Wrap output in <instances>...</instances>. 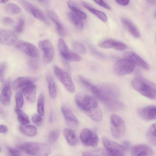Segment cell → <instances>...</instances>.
I'll return each instance as SVG.
<instances>
[{
	"instance_id": "cell-1",
	"label": "cell",
	"mask_w": 156,
	"mask_h": 156,
	"mask_svg": "<svg viewBox=\"0 0 156 156\" xmlns=\"http://www.w3.org/2000/svg\"><path fill=\"white\" fill-rule=\"evenodd\" d=\"M95 96L105 103L109 108L115 110L120 108L122 104L117 100L118 91L113 85L104 84L97 86Z\"/></svg>"
},
{
	"instance_id": "cell-2",
	"label": "cell",
	"mask_w": 156,
	"mask_h": 156,
	"mask_svg": "<svg viewBox=\"0 0 156 156\" xmlns=\"http://www.w3.org/2000/svg\"><path fill=\"white\" fill-rule=\"evenodd\" d=\"M131 84L133 88L141 94L151 99H156L155 85L143 76H136L132 80Z\"/></svg>"
},
{
	"instance_id": "cell-3",
	"label": "cell",
	"mask_w": 156,
	"mask_h": 156,
	"mask_svg": "<svg viewBox=\"0 0 156 156\" xmlns=\"http://www.w3.org/2000/svg\"><path fill=\"white\" fill-rule=\"evenodd\" d=\"M18 149L30 155L47 156L51 152L49 146L44 144L33 142H24L17 144Z\"/></svg>"
},
{
	"instance_id": "cell-4",
	"label": "cell",
	"mask_w": 156,
	"mask_h": 156,
	"mask_svg": "<svg viewBox=\"0 0 156 156\" xmlns=\"http://www.w3.org/2000/svg\"><path fill=\"white\" fill-rule=\"evenodd\" d=\"M75 101L77 106L88 116L99 108L96 100L90 96L77 94Z\"/></svg>"
},
{
	"instance_id": "cell-5",
	"label": "cell",
	"mask_w": 156,
	"mask_h": 156,
	"mask_svg": "<svg viewBox=\"0 0 156 156\" xmlns=\"http://www.w3.org/2000/svg\"><path fill=\"white\" fill-rule=\"evenodd\" d=\"M53 69L57 78L63 84L66 89L70 93L74 92L75 85L68 74L56 65L53 66Z\"/></svg>"
},
{
	"instance_id": "cell-6",
	"label": "cell",
	"mask_w": 156,
	"mask_h": 156,
	"mask_svg": "<svg viewBox=\"0 0 156 156\" xmlns=\"http://www.w3.org/2000/svg\"><path fill=\"white\" fill-rule=\"evenodd\" d=\"M110 123L111 131L113 136L116 139L122 137L126 130L124 120L118 115L113 114L111 116Z\"/></svg>"
},
{
	"instance_id": "cell-7",
	"label": "cell",
	"mask_w": 156,
	"mask_h": 156,
	"mask_svg": "<svg viewBox=\"0 0 156 156\" xmlns=\"http://www.w3.org/2000/svg\"><path fill=\"white\" fill-rule=\"evenodd\" d=\"M134 68V64L125 58L119 59L115 62L113 69L116 74L122 76L130 74L133 71Z\"/></svg>"
},
{
	"instance_id": "cell-8",
	"label": "cell",
	"mask_w": 156,
	"mask_h": 156,
	"mask_svg": "<svg viewBox=\"0 0 156 156\" xmlns=\"http://www.w3.org/2000/svg\"><path fill=\"white\" fill-rule=\"evenodd\" d=\"M102 140L109 156H117L125 155V151L122 145L106 137H103Z\"/></svg>"
},
{
	"instance_id": "cell-9",
	"label": "cell",
	"mask_w": 156,
	"mask_h": 156,
	"mask_svg": "<svg viewBox=\"0 0 156 156\" xmlns=\"http://www.w3.org/2000/svg\"><path fill=\"white\" fill-rule=\"evenodd\" d=\"M58 46L60 54L65 59L73 62H78L81 60L80 56L76 53L70 51L66 44L62 39L59 40Z\"/></svg>"
},
{
	"instance_id": "cell-10",
	"label": "cell",
	"mask_w": 156,
	"mask_h": 156,
	"mask_svg": "<svg viewBox=\"0 0 156 156\" xmlns=\"http://www.w3.org/2000/svg\"><path fill=\"white\" fill-rule=\"evenodd\" d=\"M80 137L82 142L86 145L95 147L98 145V139L97 133L89 129H83L80 132Z\"/></svg>"
},
{
	"instance_id": "cell-11",
	"label": "cell",
	"mask_w": 156,
	"mask_h": 156,
	"mask_svg": "<svg viewBox=\"0 0 156 156\" xmlns=\"http://www.w3.org/2000/svg\"><path fill=\"white\" fill-rule=\"evenodd\" d=\"M40 49L43 52L44 61L49 62L52 60L54 55V49L51 42L48 40L41 41L39 43Z\"/></svg>"
},
{
	"instance_id": "cell-12",
	"label": "cell",
	"mask_w": 156,
	"mask_h": 156,
	"mask_svg": "<svg viewBox=\"0 0 156 156\" xmlns=\"http://www.w3.org/2000/svg\"><path fill=\"white\" fill-rule=\"evenodd\" d=\"M16 47L31 57L36 58L39 55V52L36 47L29 42L20 41L16 43Z\"/></svg>"
},
{
	"instance_id": "cell-13",
	"label": "cell",
	"mask_w": 156,
	"mask_h": 156,
	"mask_svg": "<svg viewBox=\"0 0 156 156\" xmlns=\"http://www.w3.org/2000/svg\"><path fill=\"white\" fill-rule=\"evenodd\" d=\"M20 2L23 8L34 17L41 21L47 22L44 14L40 9L27 1L21 0L20 1Z\"/></svg>"
},
{
	"instance_id": "cell-14",
	"label": "cell",
	"mask_w": 156,
	"mask_h": 156,
	"mask_svg": "<svg viewBox=\"0 0 156 156\" xmlns=\"http://www.w3.org/2000/svg\"><path fill=\"white\" fill-rule=\"evenodd\" d=\"M124 57L131 61L134 64L137 65L140 68L147 71L150 68L148 64L138 54L132 51L126 52L124 54Z\"/></svg>"
},
{
	"instance_id": "cell-15",
	"label": "cell",
	"mask_w": 156,
	"mask_h": 156,
	"mask_svg": "<svg viewBox=\"0 0 156 156\" xmlns=\"http://www.w3.org/2000/svg\"><path fill=\"white\" fill-rule=\"evenodd\" d=\"M98 46L104 48H113L118 50H124L127 46L123 42L112 39H108L99 43Z\"/></svg>"
},
{
	"instance_id": "cell-16",
	"label": "cell",
	"mask_w": 156,
	"mask_h": 156,
	"mask_svg": "<svg viewBox=\"0 0 156 156\" xmlns=\"http://www.w3.org/2000/svg\"><path fill=\"white\" fill-rule=\"evenodd\" d=\"M153 154L151 148L146 144L137 145L132 149L131 156H152Z\"/></svg>"
},
{
	"instance_id": "cell-17",
	"label": "cell",
	"mask_w": 156,
	"mask_h": 156,
	"mask_svg": "<svg viewBox=\"0 0 156 156\" xmlns=\"http://www.w3.org/2000/svg\"><path fill=\"white\" fill-rule=\"evenodd\" d=\"M17 37L12 31L0 28V43L7 45H12L16 41Z\"/></svg>"
},
{
	"instance_id": "cell-18",
	"label": "cell",
	"mask_w": 156,
	"mask_h": 156,
	"mask_svg": "<svg viewBox=\"0 0 156 156\" xmlns=\"http://www.w3.org/2000/svg\"><path fill=\"white\" fill-rule=\"evenodd\" d=\"M38 79L36 77H19L15 80L12 83V88L16 90L22 88L29 84L34 83L37 81Z\"/></svg>"
},
{
	"instance_id": "cell-19",
	"label": "cell",
	"mask_w": 156,
	"mask_h": 156,
	"mask_svg": "<svg viewBox=\"0 0 156 156\" xmlns=\"http://www.w3.org/2000/svg\"><path fill=\"white\" fill-rule=\"evenodd\" d=\"M156 107L150 105L140 109L138 113L140 116L144 120H151L156 119Z\"/></svg>"
},
{
	"instance_id": "cell-20",
	"label": "cell",
	"mask_w": 156,
	"mask_h": 156,
	"mask_svg": "<svg viewBox=\"0 0 156 156\" xmlns=\"http://www.w3.org/2000/svg\"><path fill=\"white\" fill-rule=\"evenodd\" d=\"M61 110L64 117L66 122L68 126L74 127L78 125V119L70 109L66 107L63 106L62 107Z\"/></svg>"
},
{
	"instance_id": "cell-21",
	"label": "cell",
	"mask_w": 156,
	"mask_h": 156,
	"mask_svg": "<svg viewBox=\"0 0 156 156\" xmlns=\"http://www.w3.org/2000/svg\"><path fill=\"white\" fill-rule=\"evenodd\" d=\"M47 14L49 18L55 24L58 34L62 37L65 36L66 34V30L57 15L50 10L47 11Z\"/></svg>"
},
{
	"instance_id": "cell-22",
	"label": "cell",
	"mask_w": 156,
	"mask_h": 156,
	"mask_svg": "<svg viewBox=\"0 0 156 156\" xmlns=\"http://www.w3.org/2000/svg\"><path fill=\"white\" fill-rule=\"evenodd\" d=\"M11 80L8 79L5 84L0 96V101L1 103L5 106L8 105L10 103L12 94L10 87Z\"/></svg>"
},
{
	"instance_id": "cell-23",
	"label": "cell",
	"mask_w": 156,
	"mask_h": 156,
	"mask_svg": "<svg viewBox=\"0 0 156 156\" xmlns=\"http://www.w3.org/2000/svg\"><path fill=\"white\" fill-rule=\"evenodd\" d=\"M36 90V86L34 83L28 85L22 88L24 95L31 102H34L35 101Z\"/></svg>"
},
{
	"instance_id": "cell-24",
	"label": "cell",
	"mask_w": 156,
	"mask_h": 156,
	"mask_svg": "<svg viewBox=\"0 0 156 156\" xmlns=\"http://www.w3.org/2000/svg\"><path fill=\"white\" fill-rule=\"evenodd\" d=\"M81 4L85 8L104 22H106L108 21L107 17L103 12L93 8L86 2H83Z\"/></svg>"
},
{
	"instance_id": "cell-25",
	"label": "cell",
	"mask_w": 156,
	"mask_h": 156,
	"mask_svg": "<svg viewBox=\"0 0 156 156\" xmlns=\"http://www.w3.org/2000/svg\"><path fill=\"white\" fill-rule=\"evenodd\" d=\"M121 21L123 25L133 37H139L140 34L138 30L132 22L125 18H122Z\"/></svg>"
},
{
	"instance_id": "cell-26",
	"label": "cell",
	"mask_w": 156,
	"mask_h": 156,
	"mask_svg": "<svg viewBox=\"0 0 156 156\" xmlns=\"http://www.w3.org/2000/svg\"><path fill=\"white\" fill-rule=\"evenodd\" d=\"M67 15L69 21L76 28L79 30L83 28V23L81 19L72 12H69Z\"/></svg>"
},
{
	"instance_id": "cell-27",
	"label": "cell",
	"mask_w": 156,
	"mask_h": 156,
	"mask_svg": "<svg viewBox=\"0 0 156 156\" xmlns=\"http://www.w3.org/2000/svg\"><path fill=\"white\" fill-rule=\"evenodd\" d=\"M63 133L67 142L70 145H75L77 142V139L74 131L70 129L65 128Z\"/></svg>"
},
{
	"instance_id": "cell-28",
	"label": "cell",
	"mask_w": 156,
	"mask_h": 156,
	"mask_svg": "<svg viewBox=\"0 0 156 156\" xmlns=\"http://www.w3.org/2000/svg\"><path fill=\"white\" fill-rule=\"evenodd\" d=\"M46 80L48 83V88L49 94L52 99H55L57 94V87L55 82L52 78L50 76H46Z\"/></svg>"
},
{
	"instance_id": "cell-29",
	"label": "cell",
	"mask_w": 156,
	"mask_h": 156,
	"mask_svg": "<svg viewBox=\"0 0 156 156\" xmlns=\"http://www.w3.org/2000/svg\"><path fill=\"white\" fill-rule=\"evenodd\" d=\"M19 129L22 133L28 136H33L37 133V128L32 125H20L19 126Z\"/></svg>"
},
{
	"instance_id": "cell-30",
	"label": "cell",
	"mask_w": 156,
	"mask_h": 156,
	"mask_svg": "<svg viewBox=\"0 0 156 156\" xmlns=\"http://www.w3.org/2000/svg\"><path fill=\"white\" fill-rule=\"evenodd\" d=\"M69 8L76 15L81 19L85 20L87 18L86 14L81 11L75 2L71 1L67 2Z\"/></svg>"
},
{
	"instance_id": "cell-31",
	"label": "cell",
	"mask_w": 156,
	"mask_h": 156,
	"mask_svg": "<svg viewBox=\"0 0 156 156\" xmlns=\"http://www.w3.org/2000/svg\"><path fill=\"white\" fill-rule=\"evenodd\" d=\"M148 142L153 145H156V124L152 125L148 129L146 134Z\"/></svg>"
},
{
	"instance_id": "cell-32",
	"label": "cell",
	"mask_w": 156,
	"mask_h": 156,
	"mask_svg": "<svg viewBox=\"0 0 156 156\" xmlns=\"http://www.w3.org/2000/svg\"><path fill=\"white\" fill-rule=\"evenodd\" d=\"M82 154L83 156H109L106 150L101 149L83 152Z\"/></svg>"
},
{
	"instance_id": "cell-33",
	"label": "cell",
	"mask_w": 156,
	"mask_h": 156,
	"mask_svg": "<svg viewBox=\"0 0 156 156\" xmlns=\"http://www.w3.org/2000/svg\"><path fill=\"white\" fill-rule=\"evenodd\" d=\"M15 111L17 115V119L19 122L22 125L29 124L30 121L27 115L20 108H16Z\"/></svg>"
},
{
	"instance_id": "cell-34",
	"label": "cell",
	"mask_w": 156,
	"mask_h": 156,
	"mask_svg": "<svg viewBox=\"0 0 156 156\" xmlns=\"http://www.w3.org/2000/svg\"><path fill=\"white\" fill-rule=\"evenodd\" d=\"M44 97L41 94L39 97L37 103V112L39 115L43 116L44 114Z\"/></svg>"
},
{
	"instance_id": "cell-35",
	"label": "cell",
	"mask_w": 156,
	"mask_h": 156,
	"mask_svg": "<svg viewBox=\"0 0 156 156\" xmlns=\"http://www.w3.org/2000/svg\"><path fill=\"white\" fill-rule=\"evenodd\" d=\"M5 9L8 12L13 14H19L21 11V9L18 5L12 3L7 4Z\"/></svg>"
},
{
	"instance_id": "cell-36",
	"label": "cell",
	"mask_w": 156,
	"mask_h": 156,
	"mask_svg": "<svg viewBox=\"0 0 156 156\" xmlns=\"http://www.w3.org/2000/svg\"><path fill=\"white\" fill-rule=\"evenodd\" d=\"M15 98L16 108L22 107L24 104V99L22 93L20 91L17 92L15 94Z\"/></svg>"
},
{
	"instance_id": "cell-37",
	"label": "cell",
	"mask_w": 156,
	"mask_h": 156,
	"mask_svg": "<svg viewBox=\"0 0 156 156\" xmlns=\"http://www.w3.org/2000/svg\"><path fill=\"white\" fill-rule=\"evenodd\" d=\"M72 45L73 49L78 53H85L86 52V48L84 46L80 43L74 41L72 42Z\"/></svg>"
},
{
	"instance_id": "cell-38",
	"label": "cell",
	"mask_w": 156,
	"mask_h": 156,
	"mask_svg": "<svg viewBox=\"0 0 156 156\" xmlns=\"http://www.w3.org/2000/svg\"><path fill=\"white\" fill-rule=\"evenodd\" d=\"M60 135V132L58 129L52 130L48 136L49 142L51 144L55 143L57 140Z\"/></svg>"
},
{
	"instance_id": "cell-39",
	"label": "cell",
	"mask_w": 156,
	"mask_h": 156,
	"mask_svg": "<svg viewBox=\"0 0 156 156\" xmlns=\"http://www.w3.org/2000/svg\"><path fill=\"white\" fill-rule=\"evenodd\" d=\"M24 26V20L22 18H20L19 20L17 25L15 27V31L17 33L21 32L23 30Z\"/></svg>"
},
{
	"instance_id": "cell-40",
	"label": "cell",
	"mask_w": 156,
	"mask_h": 156,
	"mask_svg": "<svg viewBox=\"0 0 156 156\" xmlns=\"http://www.w3.org/2000/svg\"><path fill=\"white\" fill-rule=\"evenodd\" d=\"M6 66V64L5 62L0 64V81L2 82L4 81V75Z\"/></svg>"
},
{
	"instance_id": "cell-41",
	"label": "cell",
	"mask_w": 156,
	"mask_h": 156,
	"mask_svg": "<svg viewBox=\"0 0 156 156\" xmlns=\"http://www.w3.org/2000/svg\"><path fill=\"white\" fill-rule=\"evenodd\" d=\"M7 149L9 153L12 156H22L20 152L16 149L9 147H7Z\"/></svg>"
},
{
	"instance_id": "cell-42",
	"label": "cell",
	"mask_w": 156,
	"mask_h": 156,
	"mask_svg": "<svg viewBox=\"0 0 156 156\" xmlns=\"http://www.w3.org/2000/svg\"><path fill=\"white\" fill-rule=\"evenodd\" d=\"M32 120L33 122L38 124L42 121V118L40 115L37 114H34L32 117Z\"/></svg>"
},
{
	"instance_id": "cell-43",
	"label": "cell",
	"mask_w": 156,
	"mask_h": 156,
	"mask_svg": "<svg viewBox=\"0 0 156 156\" xmlns=\"http://www.w3.org/2000/svg\"><path fill=\"white\" fill-rule=\"evenodd\" d=\"M94 1L95 3L100 6L103 7L108 10H111L110 7L107 4L105 3L102 0H95Z\"/></svg>"
},
{
	"instance_id": "cell-44",
	"label": "cell",
	"mask_w": 156,
	"mask_h": 156,
	"mask_svg": "<svg viewBox=\"0 0 156 156\" xmlns=\"http://www.w3.org/2000/svg\"><path fill=\"white\" fill-rule=\"evenodd\" d=\"M122 146L125 151H128L131 147V144L129 141H124L122 143Z\"/></svg>"
},
{
	"instance_id": "cell-45",
	"label": "cell",
	"mask_w": 156,
	"mask_h": 156,
	"mask_svg": "<svg viewBox=\"0 0 156 156\" xmlns=\"http://www.w3.org/2000/svg\"><path fill=\"white\" fill-rule=\"evenodd\" d=\"M2 21L5 24H11L14 22V21L12 19L8 17L4 18Z\"/></svg>"
},
{
	"instance_id": "cell-46",
	"label": "cell",
	"mask_w": 156,
	"mask_h": 156,
	"mask_svg": "<svg viewBox=\"0 0 156 156\" xmlns=\"http://www.w3.org/2000/svg\"><path fill=\"white\" fill-rule=\"evenodd\" d=\"M115 1L118 4L123 6L127 5L129 2V0H116Z\"/></svg>"
},
{
	"instance_id": "cell-47",
	"label": "cell",
	"mask_w": 156,
	"mask_h": 156,
	"mask_svg": "<svg viewBox=\"0 0 156 156\" xmlns=\"http://www.w3.org/2000/svg\"><path fill=\"white\" fill-rule=\"evenodd\" d=\"M8 131L7 127L4 125H0V133H5Z\"/></svg>"
},
{
	"instance_id": "cell-48",
	"label": "cell",
	"mask_w": 156,
	"mask_h": 156,
	"mask_svg": "<svg viewBox=\"0 0 156 156\" xmlns=\"http://www.w3.org/2000/svg\"><path fill=\"white\" fill-rule=\"evenodd\" d=\"M5 116L4 111L3 107L0 105V116L3 117Z\"/></svg>"
},
{
	"instance_id": "cell-49",
	"label": "cell",
	"mask_w": 156,
	"mask_h": 156,
	"mask_svg": "<svg viewBox=\"0 0 156 156\" xmlns=\"http://www.w3.org/2000/svg\"><path fill=\"white\" fill-rule=\"evenodd\" d=\"M8 1V0H0V3H5Z\"/></svg>"
},
{
	"instance_id": "cell-50",
	"label": "cell",
	"mask_w": 156,
	"mask_h": 156,
	"mask_svg": "<svg viewBox=\"0 0 156 156\" xmlns=\"http://www.w3.org/2000/svg\"><path fill=\"white\" fill-rule=\"evenodd\" d=\"M147 2L151 4L153 3L154 2V1H147Z\"/></svg>"
},
{
	"instance_id": "cell-51",
	"label": "cell",
	"mask_w": 156,
	"mask_h": 156,
	"mask_svg": "<svg viewBox=\"0 0 156 156\" xmlns=\"http://www.w3.org/2000/svg\"><path fill=\"white\" fill-rule=\"evenodd\" d=\"M1 151V147L0 146V152Z\"/></svg>"
},
{
	"instance_id": "cell-52",
	"label": "cell",
	"mask_w": 156,
	"mask_h": 156,
	"mask_svg": "<svg viewBox=\"0 0 156 156\" xmlns=\"http://www.w3.org/2000/svg\"></svg>"
}]
</instances>
